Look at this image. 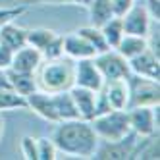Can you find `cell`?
Returning <instances> with one entry per match:
<instances>
[{"label": "cell", "mask_w": 160, "mask_h": 160, "mask_svg": "<svg viewBox=\"0 0 160 160\" xmlns=\"http://www.w3.org/2000/svg\"><path fill=\"white\" fill-rule=\"evenodd\" d=\"M56 128L50 135L54 141L58 152L73 158H95L97 147H98V137L93 129L91 122L87 120H68L54 123Z\"/></svg>", "instance_id": "6da1fadb"}, {"label": "cell", "mask_w": 160, "mask_h": 160, "mask_svg": "<svg viewBox=\"0 0 160 160\" xmlns=\"http://www.w3.org/2000/svg\"><path fill=\"white\" fill-rule=\"evenodd\" d=\"M73 60L60 56L54 60H42L35 73L37 87L44 93H60L73 87Z\"/></svg>", "instance_id": "7a4b0ae2"}, {"label": "cell", "mask_w": 160, "mask_h": 160, "mask_svg": "<svg viewBox=\"0 0 160 160\" xmlns=\"http://www.w3.org/2000/svg\"><path fill=\"white\" fill-rule=\"evenodd\" d=\"M91 125L102 143H112L125 139L131 135L129 120H128V110H108L104 114H98L91 120Z\"/></svg>", "instance_id": "3957f363"}, {"label": "cell", "mask_w": 160, "mask_h": 160, "mask_svg": "<svg viewBox=\"0 0 160 160\" xmlns=\"http://www.w3.org/2000/svg\"><path fill=\"white\" fill-rule=\"evenodd\" d=\"M128 87H129V106H158L160 104V83L154 81V79L129 73Z\"/></svg>", "instance_id": "277c9868"}, {"label": "cell", "mask_w": 160, "mask_h": 160, "mask_svg": "<svg viewBox=\"0 0 160 160\" xmlns=\"http://www.w3.org/2000/svg\"><path fill=\"white\" fill-rule=\"evenodd\" d=\"M93 60L98 68V72L104 81H114V79H125L129 72V62L116 50V48H106L93 56Z\"/></svg>", "instance_id": "5b68a950"}, {"label": "cell", "mask_w": 160, "mask_h": 160, "mask_svg": "<svg viewBox=\"0 0 160 160\" xmlns=\"http://www.w3.org/2000/svg\"><path fill=\"white\" fill-rule=\"evenodd\" d=\"M128 120L133 135L137 137L158 135V106H129Z\"/></svg>", "instance_id": "8992f818"}, {"label": "cell", "mask_w": 160, "mask_h": 160, "mask_svg": "<svg viewBox=\"0 0 160 160\" xmlns=\"http://www.w3.org/2000/svg\"><path fill=\"white\" fill-rule=\"evenodd\" d=\"M152 18L148 16L147 8L143 4H139L135 0L133 6L122 16V25H123V33L125 35H139V37H147L148 31L152 29Z\"/></svg>", "instance_id": "52a82bcc"}, {"label": "cell", "mask_w": 160, "mask_h": 160, "mask_svg": "<svg viewBox=\"0 0 160 160\" xmlns=\"http://www.w3.org/2000/svg\"><path fill=\"white\" fill-rule=\"evenodd\" d=\"M73 85L77 87H85L91 91H98L104 85L98 68L93 58H83V60H75L73 64Z\"/></svg>", "instance_id": "ba28073f"}, {"label": "cell", "mask_w": 160, "mask_h": 160, "mask_svg": "<svg viewBox=\"0 0 160 160\" xmlns=\"http://www.w3.org/2000/svg\"><path fill=\"white\" fill-rule=\"evenodd\" d=\"M129 62V72L133 75L147 77V79H160V56H156L152 50H143L141 54L133 56Z\"/></svg>", "instance_id": "9c48e42d"}, {"label": "cell", "mask_w": 160, "mask_h": 160, "mask_svg": "<svg viewBox=\"0 0 160 160\" xmlns=\"http://www.w3.org/2000/svg\"><path fill=\"white\" fill-rule=\"evenodd\" d=\"M27 98V110L35 112L39 118L47 120L50 123H58V116H56V108H54V98L52 93H44V91L37 89L35 93H31Z\"/></svg>", "instance_id": "30bf717a"}, {"label": "cell", "mask_w": 160, "mask_h": 160, "mask_svg": "<svg viewBox=\"0 0 160 160\" xmlns=\"http://www.w3.org/2000/svg\"><path fill=\"white\" fill-rule=\"evenodd\" d=\"M41 64H42V54L37 48H33L31 44H25V47L14 52L12 64H10L8 70L21 72V73H37Z\"/></svg>", "instance_id": "8fae6325"}, {"label": "cell", "mask_w": 160, "mask_h": 160, "mask_svg": "<svg viewBox=\"0 0 160 160\" xmlns=\"http://www.w3.org/2000/svg\"><path fill=\"white\" fill-rule=\"evenodd\" d=\"M70 95L75 102V108L79 112V118L91 122L97 114V91H91L85 87H77L73 85L70 89Z\"/></svg>", "instance_id": "7c38bea8"}, {"label": "cell", "mask_w": 160, "mask_h": 160, "mask_svg": "<svg viewBox=\"0 0 160 160\" xmlns=\"http://www.w3.org/2000/svg\"><path fill=\"white\" fill-rule=\"evenodd\" d=\"M102 93L106 95L110 106L114 110H128L129 106V87L128 77L125 79H114V81H104Z\"/></svg>", "instance_id": "4fadbf2b"}, {"label": "cell", "mask_w": 160, "mask_h": 160, "mask_svg": "<svg viewBox=\"0 0 160 160\" xmlns=\"http://www.w3.org/2000/svg\"><path fill=\"white\" fill-rule=\"evenodd\" d=\"M97 52L91 44L79 35V33H70V35H64V56L75 60H83V58H93Z\"/></svg>", "instance_id": "5bb4252c"}, {"label": "cell", "mask_w": 160, "mask_h": 160, "mask_svg": "<svg viewBox=\"0 0 160 160\" xmlns=\"http://www.w3.org/2000/svg\"><path fill=\"white\" fill-rule=\"evenodd\" d=\"M0 42L16 52L27 44V29L16 25L14 21H10V23L0 27Z\"/></svg>", "instance_id": "9a60e30c"}, {"label": "cell", "mask_w": 160, "mask_h": 160, "mask_svg": "<svg viewBox=\"0 0 160 160\" xmlns=\"http://www.w3.org/2000/svg\"><path fill=\"white\" fill-rule=\"evenodd\" d=\"M54 98V108L58 122H68V120H77L79 112L75 108V102L70 95V91H60V93H52Z\"/></svg>", "instance_id": "2e32d148"}, {"label": "cell", "mask_w": 160, "mask_h": 160, "mask_svg": "<svg viewBox=\"0 0 160 160\" xmlns=\"http://www.w3.org/2000/svg\"><path fill=\"white\" fill-rule=\"evenodd\" d=\"M8 81H10V87H12L16 93L23 95V97H29L31 93H35L39 89L35 73H21V72L8 70Z\"/></svg>", "instance_id": "e0dca14e"}, {"label": "cell", "mask_w": 160, "mask_h": 160, "mask_svg": "<svg viewBox=\"0 0 160 160\" xmlns=\"http://www.w3.org/2000/svg\"><path fill=\"white\" fill-rule=\"evenodd\" d=\"M147 48H148L147 37H139V35H123L120 39V42L116 44V50L123 56L125 60H131L133 56L141 54Z\"/></svg>", "instance_id": "ac0fdd59"}, {"label": "cell", "mask_w": 160, "mask_h": 160, "mask_svg": "<svg viewBox=\"0 0 160 160\" xmlns=\"http://www.w3.org/2000/svg\"><path fill=\"white\" fill-rule=\"evenodd\" d=\"M12 110H27V98L16 93L12 87L0 89V114Z\"/></svg>", "instance_id": "d6986e66"}, {"label": "cell", "mask_w": 160, "mask_h": 160, "mask_svg": "<svg viewBox=\"0 0 160 160\" xmlns=\"http://www.w3.org/2000/svg\"><path fill=\"white\" fill-rule=\"evenodd\" d=\"M100 31L104 35V41L108 44V48H116V44L120 42V39L125 35L123 33V25H122V18H110L108 21L100 25Z\"/></svg>", "instance_id": "ffe728a7"}, {"label": "cell", "mask_w": 160, "mask_h": 160, "mask_svg": "<svg viewBox=\"0 0 160 160\" xmlns=\"http://www.w3.org/2000/svg\"><path fill=\"white\" fill-rule=\"evenodd\" d=\"M87 8H89V14H91V25L100 27L104 21L114 18L110 0H91V4Z\"/></svg>", "instance_id": "44dd1931"}, {"label": "cell", "mask_w": 160, "mask_h": 160, "mask_svg": "<svg viewBox=\"0 0 160 160\" xmlns=\"http://www.w3.org/2000/svg\"><path fill=\"white\" fill-rule=\"evenodd\" d=\"M58 35L56 31L47 29V27H37V29H27V44H31L33 48H37L41 54L42 50L48 47V42Z\"/></svg>", "instance_id": "7402d4cb"}, {"label": "cell", "mask_w": 160, "mask_h": 160, "mask_svg": "<svg viewBox=\"0 0 160 160\" xmlns=\"http://www.w3.org/2000/svg\"><path fill=\"white\" fill-rule=\"evenodd\" d=\"M77 33H79V35H81V37L91 44V47L95 48L97 54L108 48V44H106V41H104V35H102L100 27H97V25H87V27L77 29Z\"/></svg>", "instance_id": "603a6c76"}, {"label": "cell", "mask_w": 160, "mask_h": 160, "mask_svg": "<svg viewBox=\"0 0 160 160\" xmlns=\"http://www.w3.org/2000/svg\"><path fill=\"white\" fill-rule=\"evenodd\" d=\"M37 158L39 160H54L58 158V148L50 137H39L37 139Z\"/></svg>", "instance_id": "cb8c5ba5"}, {"label": "cell", "mask_w": 160, "mask_h": 160, "mask_svg": "<svg viewBox=\"0 0 160 160\" xmlns=\"http://www.w3.org/2000/svg\"><path fill=\"white\" fill-rule=\"evenodd\" d=\"M64 56V35H56L50 42L48 47L42 50V60H54V58H60Z\"/></svg>", "instance_id": "d4e9b609"}, {"label": "cell", "mask_w": 160, "mask_h": 160, "mask_svg": "<svg viewBox=\"0 0 160 160\" xmlns=\"http://www.w3.org/2000/svg\"><path fill=\"white\" fill-rule=\"evenodd\" d=\"M23 12H25V6H23V4L0 8V27L6 25V23H10V21H16V18H19Z\"/></svg>", "instance_id": "484cf974"}, {"label": "cell", "mask_w": 160, "mask_h": 160, "mask_svg": "<svg viewBox=\"0 0 160 160\" xmlns=\"http://www.w3.org/2000/svg\"><path fill=\"white\" fill-rule=\"evenodd\" d=\"M21 154L23 158L27 160H39L37 158V139L31 135H23V139H21Z\"/></svg>", "instance_id": "4316f807"}, {"label": "cell", "mask_w": 160, "mask_h": 160, "mask_svg": "<svg viewBox=\"0 0 160 160\" xmlns=\"http://www.w3.org/2000/svg\"><path fill=\"white\" fill-rule=\"evenodd\" d=\"M135 0H110V6H112V14L116 18H122L128 10L133 6Z\"/></svg>", "instance_id": "83f0119b"}, {"label": "cell", "mask_w": 160, "mask_h": 160, "mask_svg": "<svg viewBox=\"0 0 160 160\" xmlns=\"http://www.w3.org/2000/svg\"><path fill=\"white\" fill-rule=\"evenodd\" d=\"M12 58H14V50H10L0 42V70H8L10 64H12Z\"/></svg>", "instance_id": "f1b7e54d"}, {"label": "cell", "mask_w": 160, "mask_h": 160, "mask_svg": "<svg viewBox=\"0 0 160 160\" xmlns=\"http://www.w3.org/2000/svg\"><path fill=\"white\" fill-rule=\"evenodd\" d=\"M143 6L147 8V12H148V16L152 18V21L160 19V0H145Z\"/></svg>", "instance_id": "f546056e"}, {"label": "cell", "mask_w": 160, "mask_h": 160, "mask_svg": "<svg viewBox=\"0 0 160 160\" xmlns=\"http://www.w3.org/2000/svg\"><path fill=\"white\" fill-rule=\"evenodd\" d=\"M23 4H70V0H23Z\"/></svg>", "instance_id": "4dcf8cb0"}, {"label": "cell", "mask_w": 160, "mask_h": 160, "mask_svg": "<svg viewBox=\"0 0 160 160\" xmlns=\"http://www.w3.org/2000/svg\"><path fill=\"white\" fill-rule=\"evenodd\" d=\"M10 87V81H8V70H0V89H6Z\"/></svg>", "instance_id": "1f68e13d"}, {"label": "cell", "mask_w": 160, "mask_h": 160, "mask_svg": "<svg viewBox=\"0 0 160 160\" xmlns=\"http://www.w3.org/2000/svg\"><path fill=\"white\" fill-rule=\"evenodd\" d=\"M2 135H4V120L0 116V141H2Z\"/></svg>", "instance_id": "d6a6232c"}]
</instances>
